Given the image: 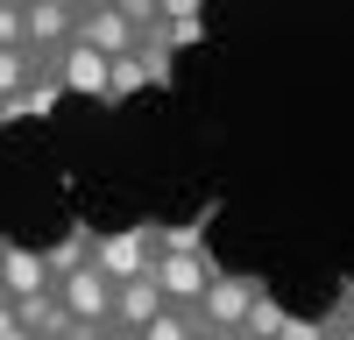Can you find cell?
Wrapping results in <instances>:
<instances>
[{
	"instance_id": "5",
	"label": "cell",
	"mask_w": 354,
	"mask_h": 340,
	"mask_svg": "<svg viewBox=\"0 0 354 340\" xmlns=\"http://www.w3.org/2000/svg\"><path fill=\"white\" fill-rule=\"evenodd\" d=\"M50 71L64 78V93H85V100H106V71H113V57H100L93 43H64V50H50Z\"/></svg>"
},
{
	"instance_id": "4",
	"label": "cell",
	"mask_w": 354,
	"mask_h": 340,
	"mask_svg": "<svg viewBox=\"0 0 354 340\" xmlns=\"http://www.w3.org/2000/svg\"><path fill=\"white\" fill-rule=\"evenodd\" d=\"M71 36L78 43H93L100 57H128L135 43H142V28L113 8V0H78V15H71Z\"/></svg>"
},
{
	"instance_id": "7",
	"label": "cell",
	"mask_w": 354,
	"mask_h": 340,
	"mask_svg": "<svg viewBox=\"0 0 354 340\" xmlns=\"http://www.w3.org/2000/svg\"><path fill=\"white\" fill-rule=\"evenodd\" d=\"M156 305H163V291H156L149 270H142V276H121V283H113V305H106V333H142Z\"/></svg>"
},
{
	"instance_id": "3",
	"label": "cell",
	"mask_w": 354,
	"mask_h": 340,
	"mask_svg": "<svg viewBox=\"0 0 354 340\" xmlns=\"http://www.w3.org/2000/svg\"><path fill=\"white\" fill-rule=\"evenodd\" d=\"M93 263L121 283V276H142L156 263V220H135V227H113V234H93Z\"/></svg>"
},
{
	"instance_id": "1",
	"label": "cell",
	"mask_w": 354,
	"mask_h": 340,
	"mask_svg": "<svg viewBox=\"0 0 354 340\" xmlns=\"http://www.w3.org/2000/svg\"><path fill=\"white\" fill-rule=\"evenodd\" d=\"M255 291H262L255 270H227V263H220L213 276H205V291H198V319H205V333H234Z\"/></svg>"
},
{
	"instance_id": "10",
	"label": "cell",
	"mask_w": 354,
	"mask_h": 340,
	"mask_svg": "<svg viewBox=\"0 0 354 340\" xmlns=\"http://www.w3.org/2000/svg\"><path fill=\"white\" fill-rule=\"evenodd\" d=\"M234 333H262V340H270V333H290V340H305V333H319V319L283 312V305L270 298V283H262V291L248 298V312H241V326H234Z\"/></svg>"
},
{
	"instance_id": "6",
	"label": "cell",
	"mask_w": 354,
	"mask_h": 340,
	"mask_svg": "<svg viewBox=\"0 0 354 340\" xmlns=\"http://www.w3.org/2000/svg\"><path fill=\"white\" fill-rule=\"evenodd\" d=\"M57 100H64V78L50 71V57H43V71L15 85V93H0V128H15V121H43V113H57Z\"/></svg>"
},
{
	"instance_id": "13",
	"label": "cell",
	"mask_w": 354,
	"mask_h": 340,
	"mask_svg": "<svg viewBox=\"0 0 354 340\" xmlns=\"http://www.w3.org/2000/svg\"><path fill=\"white\" fill-rule=\"evenodd\" d=\"M15 333H21V312H15L8 291H0V340H15Z\"/></svg>"
},
{
	"instance_id": "8",
	"label": "cell",
	"mask_w": 354,
	"mask_h": 340,
	"mask_svg": "<svg viewBox=\"0 0 354 340\" xmlns=\"http://www.w3.org/2000/svg\"><path fill=\"white\" fill-rule=\"evenodd\" d=\"M71 15H78V0H21V43L28 50H64Z\"/></svg>"
},
{
	"instance_id": "11",
	"label": "cell",
	"mask_w": 354,
	"mask_h": 340,
	"mask_svg": "<svg viewBox=\"0 0 354 340\" xmlns=\"http://www.w3.org/2000/svg\"><path fill=\"white\" fill-rule=\"evenodd\" d=\"M50 50H28V43H0V93H15V85H28L43 71Z\"/></svg>"
},
{
	"instance_id": "12",
	"label": "cell",
	"mask_w": 354,
	"mask_h": 340,
	"mask_svg": "<svg viewBox=\"0 0 354 340\" xmlns=\"http://www.w3.org/2000/svg\"><path fill=\"white\" fill-rule=\"evenodd\" d=\"M0 43H21V0H0Z\"/></svg>"
},
{
	"instance_id": "2",
	"label": "cell",
	"mask_w": 354,
	"mask_h": 340,
	"mask_svg": "<svg viewBox=\"0 0 354 340\" xmlns=\"http://www.w3.org/2000/svg\"><path fill=\"white\" fill-rule=\"evenodd\" d=\"M213 270H220L213 248H156V263H149L156 291H163L170 305H198V291H205V276H213Z\"/></svg>"
},
{
	"instance_id": "9",
	"label": "cell",
	"mask_w": 354,
	"mask_h": 340,
	"mask_svg": "<svg viewBox=\"0 0 354 340\" xmlns=\"http://www.w3.org/2000/svg\"><path fill=\"white\" fill-rule=\"evenodd\" d=\"M0 291H8V298L50 291V255L43 248H21V241H0Z\"/></svg>"
}]
</instances>
